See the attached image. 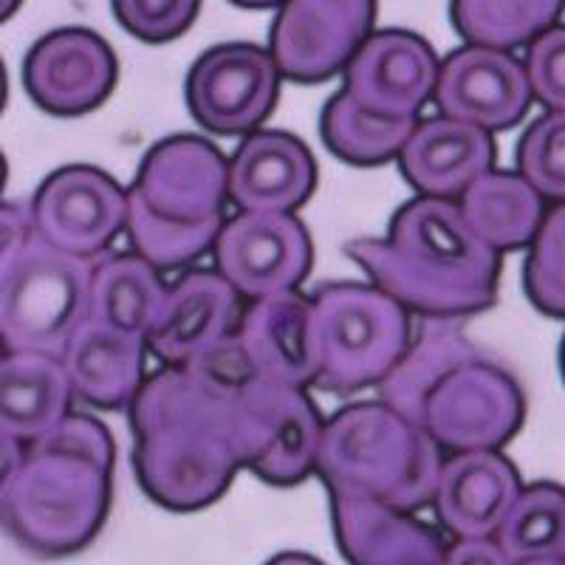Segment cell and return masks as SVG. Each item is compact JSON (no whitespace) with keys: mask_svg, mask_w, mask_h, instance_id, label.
<instances>
[{"mask_svg":"<svg viewBox=\"0 0 565 565\" xmlns=\"http://www.w3.org/2000/svg\"><path fill=\"white\" fill-rule=\"evenodd\" d=\"M235 7L241 9H277L282 7V0H230Z\"/></svg>","mask_w":565,"mask_h":565,"instance_id":"39","label":"cell"},{"mask_svg":"<svg viewBox=\"0 0 565 565\" xmlns=\"http://www.w3.org/2000/svg\"><path fill=\"white\" fill-rule=\"evenodd\" d=\"M7 94H9V83H7V68L0 63V110L7 105Z\"/></svg>","mask_w":565,"mask_h":565,"instance_id":"41","label":"cell"},{"mask_svg":"<svg viewBox=\"0 0 565 565\" xmlns=\"http://www.w3.org/2000/svg\"><path fill=\"white\" fill-rule=\"evenodd\" d=\"M413 128L416 119L373 114L345 88L337 90L320 114V136L326 148L353 168H380L398 159Z\"/></svg>","mask_w":565,"mask_h":565,"instance_id":"28","label":"cell"},{"mask_svg":"<svg viewBox=\"0 0 565 565\" xmlns=\"http://www.w3.org/2000/svg\"><path fill=\"white\" fill-rule=\"evenodd\" d=\"M559 371H563V380H565V337H563V345H559Z\"/></svg>","mask_w":565,"mask_h":565,"instance_id":"44","label":"cell"},{"mask_svg":"<svg viewBox=\"0 0 565 565\" xmlns=\"http://www.w3.org/2000/svg\"><path fill=\"white\" fill-rule=\"evenodd\" d=\"M523 286L537 311L548 317H565V201L554 204L540 221L532 238Z\"/></svg>","mask_w":565,"mask_h":565,"instance_id":"31","label":"cell"},{"mask_svg":"<svg viewBox=\"0 0 565 565\" xmlns=\"http://www.w3.org/2000/svg\"><path fill=\"white\" fill-rule=\"evenodd\" d=\"M433 99L444 116L492 134L523 122L534 97L521 60L503 49L467 43L441 63Z\"/></svg>","mask_w":565,"mask_h":565,"instance_id":"15","label":"cell"},{"mask_svg":"<svg viewBox=\"0 0 565 565\" xmlns=\"http://www.w3.org/2000/svg\"><path fill=\"white\" fill-rule=\"evenodd\" d=\"M315 186V156L282 130H252L230 161V201L241 212H295Z\"/></svg>","mask_w":565,"mask_h":565,"instance_id":"21","label":"cell"},{"mask_svg":"<svg viewBox=\"0 0 565 565\" xmlns=\"http://www.w3.org/2000/svg\"><path fill=\"white\" fill-rule=\"evenodd\" d=\"M523 416L526 398L518 380L478 348L430 387L418 427L430 433L441 452L501 450L521 430Z\"/></svg>","mask_w":565,"mask_h":565,"instance_id":"9","label":"cell"},{"mask_svg":"<svg viewBox=\"0 0 565 565\" xmlns=\"http://www.w3.org/2000/svg\"><path fill=\"white\" fill-rule=\"evenodd\" d=\"M441 447L385 402H356L322 424L315 472L328 492L360 494L418 512L430 507Z\"/></svg>","mask_w":565,"mask_h":565,"instance_id":"5","label":"cell"},{"mask_svg":"<svg viewBox=\"0 0 565 565\" xmlns=\"http://www.w3.org/2000/svg\"><path fill=\"white\" fill-rule=\"evenodd\" d=\"M18 7H20V0H0V23L12 18V14L18 12Z\"/></svg>","mask_w":565,"mask_h":565,"instance_id":"40","label":"cell"},{"mask_svg":"<svg viewBox=\"0 0 565 565\" xmlns=\"http://www.w3.org/2000/svg\"><path fill=\"white\" fill-rule=\"evenodd\" d=\"M376 23V0H282L269 54L282 79L317 85L337 77Z\"/></svg>","mask_w":565,"mask_h":565,"instance_id":"11","label":"cell"},{"mask_svg":"<svg viewBox=\"0 0 565 565\" xmlns=\"http://www.w3.org/2000/svg\"><path fill=\"white\" fill-rule=\"evenodd\" d=\"M280 79L269 49L221 43L206 49L186 74V108L215 136L252 134L275 110Z\"/></svg>","mask_w":565,"mask_h":565,"instance_id":"10","label":"cell"},{"mask_svg":"<svg viewBox=\"0 0 565 565\" xmlns=\"http://www.w3.org/2000/svg\"><path fill=\"white\" fill-rule=\"evenodd\" d=\"M518 173L543 199L565 201V110L534 119L518 145Z\"/></svg>","mask_w":565,"mask_h":565,"instance_id":"32","label":"cell"},{"mask_svg":"<svg viewBox=\"0 0 565 565\" xmlns=\"http://www.w3.org/2000/svg\"><path fill=\"white\" fill-rule=\"evenodd\" d=\"M116 444L99 418L68 413L26 456L3 507L14 537L43 557H68L103 532L114 498Z\"/></svg>","mask_w":565,"mask_h":565,"instance_id":"3","label":"cell"},{"mask_svg":"<svg viewBox=\"0 0 565 565\" xmlns=\"http://www.w3.org/2000/svg\"><path fill=\"white\" fill-rule=\"evenodd\" d=\"M145 353L148 340L125 334L105 322L85 317L83 326L65 345V376L74 396L99 411L130 407L139 387L145 385Z\"/></svg>","mask_w":565,"mask_h":565,"instance_id":"23","label":"cell"},{"mask_svg":"<svg viewBox=\"0 0 565 565\" xmlns=\"http://www.w3.org/2000/svg\"><path fill=\"white\" fill-rule=\"evenodd\" d=\"M119 65L97 32L79 26L57 29L32 45L23 63V85L40 110L83 116L97 110L114 90Z\"/></svg>","mask_w":565,"mask_h":565,"instance_id":"14","label":"cell"},{"mask_svg":"<svg viewBox=\"0 0 565 565\" xmlns=\"http://www.w3.org/2000/svg\"><path fill=\"white\" fill-rule=\"evenodd\" d=\"M212 255L215 271L246 300L297 289L315 260L309 230L291 212H241L224 221Z\"/></svg>","mask_w":565,"mask_h":565,"instance_id":"12","label":"cell"},{"mask_svg":"<svg viewBox=\"0 0 565 565\" xmlns=\"http://www.w3.org/2000/svg\"><path fill=\"white\" fill-rule=\"evenodd\" d=\"M337 548L348 565H444L450 543L416 512L360 494L328 492Z\"/></svg>","mask_w":565,"mask_h":565,"instance_id":"18","label":"cell"},{"mask_svg":"<svg viewBox=\"0 0 565 565\" xmlns=\"http://www.w3.org/2000/svg\"><path fill=\"white\" fill-rule=\"evenodd\" d=\"M230 199V161L201 136H170L145 153L128 190V235L156 269L193 264L215 246Z\"/></svg>","mask_w":565,"mask_h":565,"instance_id":"4","label":"cell"},{"mask_svg":"<svg viewBox=\"0 0 565 565\" xmlns=\"http://www.w3.org/2000/svg\"><path fill=\"white\" fill-rule=\"evenodd\" d=\"M322 416L302 387L246 376L232 396V444L241 469L277 489L315 472Z\"/></svg>","mask_w":565,"mask_h":565,"instance_id":"8","label":"cell"},{"mask_svg":"<svg viewBox=\"0 0 565 565\" xmlns=\"http://www.w3.org/2000/svg\"><path fill=\"white\" fill-rule=\"evenodd\" d=\"M433 45L405 29L371 32L345 65V85L362 108L380 116L416 119L430 103L438 83Z\"/></svg>","mask_w":565,"mask_h":565,"instance_id":"16","label":"cell"},{"mask_svg":"<svg viewBox=\"0 0 565 565\" xmlns=\"http://www.w3.org/2000/svg\"><path fill=\"white\" fill-rule=\"evenodd\" d=\"M521 489L518 469L498 450L452 452L441 463L430 507L452 540L494 537Z\"/></svg>","mask_w":565,"mask_h":565,"instance_id":"19","label":"cell"},{"mask_svg":"<svg viewBox=\"0 0 565 565\" xmlns=\"http://www.w3.org/2000/svg\"><path fill=\"white\" fill-rule=\"evenodd\" d=\"M23 456H26V444L0 430V512L7 507V498L12 492V483L18 478Z\"/></svg>","mask_w":565,"mask_h":565,"instance_id":"37","label":"cell"},{"mask_svg":"<svg viewBox=\"0 0 565 565\" xmlns=\"http://www.w3.org/2000/svg\"><path fill=\"white\" fill-rule=\"evenodd\" d=\"M345 252L418 317L463 320L498 300L501 252L478 238L452 199L418 195L393 215L385 238H360Z\"/></svg>","mask_w":565,"mask_h":565,"instance_id":"2","label":"cell"},{"mask_svg":"<svg viewBox=\"0 0 565 565\" xmlns=\"http://www.w3.org/2000/svg\"><path fill=\"white\" fill-rule=\"evenodd\" d=\"M29 218L45 244L94 260L128 226V193L99 168L68 164L38 186Z\"/></svg>","mask_w":565,"mask_h":565,"instance_id":"13","label":"cell"},{"mask_svg":"<svg viewBox=\"0 0 565 565\" xmlns=\"http://www.w3.org/2000/svg\"><path fill=\"white\" fill-rule=\"evenodd\" d=\"M90 271V260L54 249L32 232L0 282V340L7 351L63 356L88 317Z\"/></svg>","mask_w":565,"mask_h":565,"instance_id":"7","label":"cell"},{"mask_svg":"<svg viewBox=\"0 0 565 565\" xmlns=\"http://www.w3.org/2000/svg\"><path fill=\"white\" fill-rule=\"evenodd\" d=\"M241 295L215 269H199L168 286V297L148 331V351L168 365L204 360L235 337Z\"/></svg>","mask_w":565,"mask_h":565,"instance_id":"17","label":"cell"},{"mask_svg":"<svg viewBox=\"0 0 565 565\" xmlns=\"http://www.w3.org/2000/svg\"><path fill=\"white\" fill-rule=\"evenodd\" d=\"M201 0H110L116 23L141 43H170L199 18Z\"/></svg>","mask_w":565,"mask_h":565,"instance_id":"33","label":"cell"},{"mask_svg":"<svg viewBox=\"0 0 565 565\" xmlns=\"http://www.w3.org/2000/svg\"><path fill=\"white\" fill-rule=\"evenodd\" d=\"M565 0H450L456 32L467 43L512 52L557 26Z\"/></svg>","mask_w":565,"mask_h":565,"instance_id":"29","label":"cell"},{"mask_svg":"<svg viewBox=\"0 0 565 565\" xmlns=\"http://www.w3.org/2000/svg\"><path fill=\"white\" fill-rule=\"evenodd\" d=\"M168 297V286L159 269L139 252L103 257L90 271L88 317L105 326L148 340L161 306Z\"/></svg>","mask_w":565,"mask_h":565,"instance_id":"27","label":"cell"},{"mask_svg":"<svg viewBox=\"0 0 565 565\" xmlns=\"http://www.w3.org/2000/svg\"><path fill=\"white\" fill-rule=\"evenodd\" d=\"M68 376L60 356L7 351L0 360V430L32 444L71 413Z\"/></svg>","mask_w":565,"mask_h":565,"instance_id":"24","label":"cell"},{"mask_svg":"<svg viewBox=\"0 0 565 565\" xmlns=\"http://www.w3.org/2000/svg\"><path fill=\"white\" fill-rule=\"evenodd\" d=\"M514 565H565V559H529V563H514Z\"/></svg>","mask_w":565,"mask_h":565,"instance_id":"42","label":"cell"},{"mask_svg":"<svg viewBox=\"0 0 565 565\" xmlns=\"http://www.w3.org/2000/svg\"><path fill=\"white\" fill-rule=\"evenodd\" d=\"M3 184H7V159L0 153V190H3Z\"/></svg>","mask_w":565,"mask_h":565,"instance_id":"43","label":"cell"},{"mask_svg":"<svg viewBox=\"0 0 565 565\" xmlns=\"http://www.w3.org/2000/svg\"><path fill=\"white\" fill-rule=\"evenodd\" d=\"M509 563L565 559V489L557 483H534L521 489L494 532Z\"/></svg>","mask_w":565,"mask_h":565,"instance_id":"30","label":"cell"},{"mask_svg":"<svg viewBox=\"0 0 565 565\" xmlns=\"http://www.w3.org/2000/svg\"><path fill=\"white\" fill-rule=\"evenodd\" d=\"M526 77L532 97L548 110H565V26H552L529 43Z\"/></svg>","mask_w":565,"mask_h":565,"instance_id":"34","label":"cell"},{"mask_svg":"<svg viewBox=\"0 0 565 565\" xmlns=\"http://www.w3.org/2000/svg\"><path fill=\"white\" fill-rule=\"evenodd\" d=\"M235 345L257 380L295 387L311 385L317 373L311 300L297 289L252 300L241 315Z\"/></svg>","mask_w":565,"mask_h":565,"instance_id":"20","label":"cell"},{"mask_svg":"<svg viewBox=\"0 0 565 565\" xmlns=\"http://www.w3.org/2000/svg\"><path fill=\"white\" fill-rule=\"evenodd\" d=\"M413 337L411 311L380 286L328 282L311 297L317 373L311 385L353 396L380 385Z\"/></svg>","mask_w":565,"mask_h":565,"instance_id":"6","label":"cell"},{"mask_svg":"<svg viewBox=\"0 0 565 565\" xmlns=\"http://www.w3.org/2000/svg\"><path fill=\"white\" fill-rule=\"evenodd\" d=\"M543 195L521 173L489 170L461 193V210L483 244L494 252H514L532 244L546 215Z\"/></svg>","mask_w":565,"mask_h":565,"instance_id":"26","label":"cell"},{"mask_svg":"<svg viewBox=\"0 0 565 565\" xmlns=\"http://www.w3.org/2000/svg\"><path fill=\"white\" fill-rule=\"evenodd\" d=\"M32 235V218L26 210L18 204H3L0 201V282L9 275L12 264L18 260L20 249L26 246Z\"/></svg>","mask_w":565,"mask_h":565,"instance_id":"35","label":"cell"},{"mask_svg":"<svg viewBox=\"0 0 565 565\" xmlns=\"http://www.w3.org/2000/svg\"><path fill=\"white\" fill-rule=\"evenodd\" d=\"M478 351V345L463 334L461 320L456 317H422L418 331L402 360L393 365L380 382L382 402L398 411L413 424H418L424 396L452 365L463 362Z\"/></svg>","mask_w":565,"mask_h":565,"instance_id":"25","label":"cell"},{"mask_svg":"<svg viewBox=\"0 0 565 565\" xmlns=\"http://www.w3.org/2000/svg\"><path fill=\"white\" fill-rule=\"evenodd\" d=\"M264 565H326V563L317 559L315 554H306V552H280L271 559H266Z\"/></svg>","mask_w":565,"mask_h":565,"instance_id":"38","label":"cell"},{"mask_svg":"<svg viewBox=\"0 0 565 565\" xmlns=\"http://www.w3.org/2000/svg\"><path fill=\"white\" fill-rule=\"evenodd\" d=\"M252 376L235 337L190 365H170L130 402L134 472L141 492L168 512L218 503L238 476L232 444V396Z\"/></svg>","mask_w":565,"mask_h":565,"instance_id":"1","label":"cell"},{"mask_svg":"<svg viewBox=\"0 0 565 565\" xmlns=\"http://www.w3.org/2000/svg\"><path fill=\"white\" fill-rule=\"evenodd\" d=\"M3 353H7V345H3V340H0V360H3Z\"/></svg>","mask_w":565,"mask_h":565,"instance_id":"45","label":"cell"},{"mask_svg":"<svg viewBox=\"0 0 565 565\" xmlns=\"http://www.w3.org/2000/svg\"><path fill=\"white\" fill-rule=\"evenodd\" d=\"M444 565H512L494 537H476V540H456L447 552Z\"/></svg>","mask_w":565,"mask_h":565,"instance_id":"36","label":"cell"},{"mask_svg":"<svg viewBox=\"0 0 565 565\" xmlns=\"http://www.w3.org/2000/svg\"><path fill=\"white\" fill-rule=\"evenodd\" d=\"M396 161L413 190L433 199H456L492 170L494 141L478 125L438 114L416 122Z\"/></svg>","mask_w":565,"mask_h":565,"instance_id":"22","label":"cell"}]
</instances>
